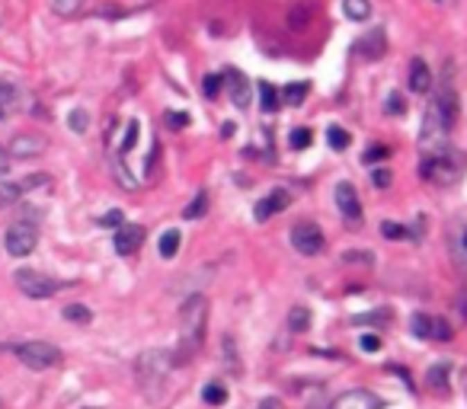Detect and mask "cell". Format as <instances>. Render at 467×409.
I'll return each instance as SVG.
<instances>
[{
    "instance_id": "cell-1",
    "label": "cell",
    "mask_w": 467,
    "mask_h": 409,
    "mask_svg": "<svg viewBox=\"0 0 467 409\" xmlns=\"http://www.w3.org/2000/svg\"><path fill=\"white\" fill-rule=\"evenodd\" d=\"M205 329H209V298L192 294L179 310V358H192L202 349Z\"/></svg>"
},
{
    "instance_id": "cell-2",
    "label": "cell",
    "mask_w": 467,
    "mask_h": 409,
    "mask_svg": "<svg viewBox=\"0 0 467 409\" xmlns=\"http://www.w3.org/2000/svg\"><path fill=\"white\" fill-rule=\"evenodd\" d=\"M419 173H423V179H429V183H435V185L458 183V176H461L458 151H445V147L429 151L423 160H419Z\"/></svg>"
},
{
    "instance_id": "cell-3",
    "label": "cell",
    "mask_w": 467,
    "mask_h": 409,
    "mask_svg": "<svg viewBox=\"0 0 467 409\" xmlns=\"http://www.w3.org/2000/svg\"><path fill=\"white\" fill-rule=\"evenodd\" d=\"M17 355L26 367H33V371H49V367L61 365V349L51 343H42V339H35V343H23L17 345Z\"/></svg>"
},
{
    "instance_id": "cell-4",
    "label": "cell",
    "mask_w": 467,
    "mask_h": 409,
    "mask_svg": "<svg viewBox=\"0 0 467 409\" xmlns=\"http://www.w3.org/2000/svg\"><path fill=\"white\" fill-rule=\"evenodd\" d=\"M13 278H17L19 291H23L26 298H35V301H45L51 294H58V288H61V282L42 275V272H35V269H19Z\"/></svg>"
},
{
    "instance_id": "cell-5",
    "label": "cell",
    "mask_w": 467,
    "mask_h": 409,
    "mask_svg": "<svg viewBox=\"0 0 467 409\" xmlns=\"http://www.w3.org/2000/svg\"><path fill=\"white\" fill-rule=\"evenodd\" d=\"M35 243H39V230H35L29 221H17V224L7 227V234H3V246H7L10 256H29L35 250Z\"/></svg>"
},
{
    "instance_id": "cell-6",
    "label": "cell",
    "mask_w": 467,
    "mask_h": 409,
    "mask_svg": "<svg viewBox=\"0 0 467 409\" xmlns=\"http://www.w3.org/2000/svg\"><path fill=\"white\" fill-rule=\"evenodd\" d=\"M51 183L49 173H33V176H23L17 183H10V179H0V208H7V205H17L26 192H33V189H42V185Z\"/></svg>"
},
{
    "instance_id": "cell-7",
    "label": "cell",
    "mask_w": 467,
    "mask_h": 409,
    "mask_svg": "<svg viewBox=\"0 0 467 409\" xmlns=\"http://www.w3.org/2000/svg\"><path fill=\"white\" fill-rule=\"evenodd\" d=\"M292 246L301 253V256H320L326 246L324 240V230L317 224H308V221H301V224L292 227Z\"/></svg>"
},
{
    "instance_id": "cell-8",
    "label": "cell",
    "mask_w": 467,
    "mask_h": 409,
    "mask_svg": "<svg viewBox=\"0 0 467 409\" xmlns=\"http://www.w3.org/2000/svg\"><path fill=\"white\" fill-rule=\"evenodd\" d=\"M409 329L419 336V339H435V343H448L451 336V326L445 323L442 317H432V313H413L409 317Z\"/></svg>"
},
{
    "instance_id": "cell-9",
    "label": "cell",
    "mask_w": 467,
    "mask_h": 409,
    "mask_svg": "<svg viewBox=\"0 0 467 409\" xmlns=\"http://www.w3.org/2000/svg\"><path fill=\"white\" fill-rule=\"evenodd\" d=\"M144 237H148V230H144L141 224H122L116 230V240H112V246H116L118 256H134V253L141 250Z\"/></svg>"
},
{
    "instance_id": "cell-10",
    "label": "cell",
    "mask_w": 467,
    "mask_h": 409,
    "mask_svg": "<svg viewBox=\"0 0 467 409\" xmlns=\"http://www.w3.org/2000/svg\"><path fill=\"white\" fill-rule=\"evenodd\" d=\"M381 406H384L381 397L371 390H346L330 403V409H381Z\"/></svg>"
},
{
    "instance_id": "cell-11",
    "label": "cell",
    "mask_w": 467,
    "mask_h": 409,
    "mask_svg": "<svg viewBox=\"0 0 467 409\" xmlns=\"http://www.w3.org/2000/svg\"><path fill=\"white\" fill-rule=\"evenodd\" d=\"M336 208H340V215L346 217V221H362V201H359V192H355V185L346 183V179H342V183L336 185Z\"/></svg>"
},
{
    "instance_id": "cell-12",
    "label": "cell",
    "mask_w": 467,
    "mask_h": 409,
    "mask_svg": "<svg viewBox=\"0 0 467 409\" xmlns=\"http://www.w3.org/2000/svg\"><path fill=\"white\" fill-rule=\"evenodd\" d=\"M45 147H49V141H45L42 134H17L13 141H10V157H19V160H29V157H39V154H45Z\"/></svg>"
},
{
    "instance_id": "cell-13",
    "label": "cell",
    "mask_w": 467,
    "mask_h": 409,
    "mask_svg": "<svg viewBox=\"0 0 467 409\" xmlns=\"http://www.w3.org/2000/svg\"><path fill=\"white\" fill-rule=\"evenodd\" d=\"M288 205H292V195H288V189H272L266 199L256 201L253 217H256V221H269V217H276L279 211H285Z\"/></svg>"
},
{
    "instance_id": "cell-14",
    "label": "cell",
    "mask_w": 467,
    "mask_h": 409,
    "mask_svg": "<svg viewBox=\"0 0 467 409\" xmlns=\"http://www.w3.org/2000/svg\"><path fill=\"white\" fill-rule=\"evenodd\" d=\"M359 51H362V58H368V61H381L387 55V33H384V26H371L368 29V35L359 42Z\"/></svg>"
},
{
    "instance_id": "cell-15",
    "label": "cell",
    "mask_w": 467,
    "mask_h": 409,
    "mask_svg": "<svg viewBox=\"0 0 467 409\" xmlns=\"http://www.w3.org/2000/svg\"><path fill=\"white\" fill-rule=\"evenodd\" d=\"M314 10H317V3H314V0H298V3H292L288 17H285L288 29H294V33H304V29L314 23Z\"/></svg>"
},
{
    "instance_id": "cell-16",
    "label": "cell",
    "mask_w": 467,
    "mask_h": 409,
    "mask_svg": "<svg viewBox=\"0 0 467 409\" xmlns=\"http://www.w3.org/2000/svg\"><path fill=\"white\" fill-rule=\"evenodd\" d=\"M409 90L413 93H429L432 90V74H429V64L423 58L409 61Z\"/></svg>"
},
{
    "instance_id": "cell-17",
    "label": "cell",
    "mask_w": 467,
    "mask_h": 409,
    "mask_svg": "<svg viewBox=\"0 0 467 409\" xmlns=\"http://www.w3.org/2000/svg\"><path fill=\"white\" fill-rule=\"evenodd\" d=\"M435 109H439V112H442V118H445V125H455V122H458V96H455V90H451V87H442V90H439V96H435Z\"/></svg>"
},
{
    "instance_id": "cell-18",
    "label": "cell",
    "mask_w": 467,
    "mask_h": 409,
    "mask_svg": "<svg viewBox=\"0 0 467 409\" xmlns=\"http://www.w3.org/2000/svg\"><path fill=\"white\" fill-rule=\"evenodd\" d=\"M231 100L237 109L250 106V80L243 74H231Z\"/></svg>"
},
{
    "instance_id": "cell-19",
    "label": "cell",
    "mask_w": 467,
    "mask_h": 409,
    "mask_svg": "<svg viewBox=\"0 0 467 409\" xmlns=\"http://www.w3.org/2000/svg\"><path fill=\"white\" fill-rule=\"evenodd\" d=\"M342 13L352 19V23H365L371 17V3L368 0H342Z\"/></svg>"
},
{
    "instance_id": "cell-20",
    "label": "cell",
    "mask_w": 467,
    "mask_h": 409,
    "mask_svg": "<svg viewBox=\"0 0 467 409\" xmlns=\"http://www.w3.org/2000/svg\"><path fill=\"white\" fill-rule=\"evenodd\" d=\"M202 400L209 403V406H224L227 403V387L221 381H209V384L202 387Z\"/></svg>"
},
{
    "instance_id": "cell-21",
    "label": "cell",
    "mask_w": 467,
    "mask_h": 409,
    "mask_svg": "<svg viewBox=\"0 0 467 409\" xmlns=\"http://www.w3.org/2000/svg\"><path fill=\"white\" fill-rule=\"evenodd\" d=\"M288 329H292V333H308L310 329V310L301 307V304L288 310Z\"/></svg>"
},
{
    "instance_id": "cell-22",
    "label": "cell",
    "mask_w": 467,
    "mask_h": 409,
    "mask_svg": "<svg viewBox=\"0 0 467 409\" xmlns=\"http://www.w3.org/2000/svg\"><path fill=\"white\" fill-rule=\"evenodd\" d=\"M84 7H87V0H51V10H55L58 17H64V19L84 13Z\"/></svg>"
},
{
    "instance_id": "cell-23",
    "label": "cell",
    "mask_w": 467,
    "mask_h": 409,
    "mask_svg": "<svg viewBox=\"0 0 467 409\" xmlns=\"http://www.w3.org/2000/svg\"><path fill=\"white\" fill-rule=\"evenodd\" d=\"M259 109L263 112H276L279 109V90L272 84H266V80L259 84Z\"/></svg>"
},
{
    "instance_id": "cell-24",
    "label": "cell",
    "mask_w": 467,
    "mask_h": 409,
    "mask_svg": "<svg viewBox=\"0 0 467 409\" xmlns=\"http://www.w3.org/2000/svg\"><path fill=\"white\" fill-rule=\"evenodd\" d=\"M157 250H160V256H164V259H173V256H176V250H179V230H176V227L164 230Z\"/></svg>"
},
{
    "instance_id": "cell-25",
    "label": "cell",
    "mask_w": 467,
    "mask_h": 409,
    "mask_svg": "<svg viewBox=\"0 0 467 409\" xmlns=\"http://www.w3.org/2000/svg\"><path fill=\"white\" fill-rule=\"evenodd\" d=\"M205 211H209V192H199L183 208V217H186V221H195V217H205Z\"/></svg>"
},
{
    "instance_id": "cell-26",
    "label": "cell",
    "mask_w": 467,
    "mask_h": 409,
    "mask_svg": "<svg viewBox=\"0 0 467 409\" xmlns=\"http://www.w3.org/2000/svg\"><path fill=\"white\" fill-rule=\"evenodd\" d=\"M308 93H310V84H288L285 87V102L288 106H304V100H308Z\"/></svg>"
},
{
    "instance_id": "cell-27",
    "label": "cell",
    "mask_w": 467,
    "mask_h": 409,
    "mask_svg": "<svg viewBox=\"0 0 467 409\" xmlns=\"http://www.w3.org/2000/svg\"><path fill=\"white\" fill-rule=\"evenodd\" d=\"M429 384H432V390H448V365H432L429 367V377H425Z\"/></svg>"
},
{
    "instance_id": "cell-28",
    "label": "cell",
    "mask_w": 467,
    "mask_h": 409,
    "mask_svg": "<svg viewBox=\"0 0 467 409\" xmlns=\"http://www.w3.org/2000/svg\"><path fill=\"white\" fill-rule=\"evenodd\" d=\"M349 131H342L340 125H330L326 128V144H330V147H333V151H346V147H349Z\"/></svg>"
},
{
    "instance_id": "cell-29",
    "label": "cell",
    "mask_w": 467,
    "mask_h": 409,
    "mask_svg": "<svg viewBox=\"0 0 467 409\" xmlns=\"http://www.w3.org/2000/svg\"><path fill=\"white\" fill-rule=\"evenodd\" d=\"M64 320H71V323H90L93 313H90V307H84V304H67Z\"/></svg>"
},
{
    "instance_id": "cell-30",
    "label": "cell",
    "mask_w": 467,
    "mask_h": 409,
    "mask_svg": "<svg viewBox=\"0 0 467 409\" xmlns=\"http://www.w3.org/2000/svg\"><path fill=\"white\" fill-rule=\"evenodd\" d=\"M381 237L384 240H407L409 230L403 224H394V221H384L381 224Z\"/></svg>"
},
{
    "instance_id": "cell-31",
    "label": "cell",
    "mask_w": 467,
    "mask_h": 409,
    "mask_svg": "<svg viewBox=\"0 0 467 409\" xmlns=\"http://www.w3.org/2000/svg\"><path fill=\"white\" fill-rule=\"evenodd\" d=\"M221 84H224V77L221 74H209L202 80V93H205V100H215L218 93H221Z\"/></svg>"
},
{
    "instance_id": "cell-32",
    "label": "cell",
    "mask_w": 467,
    "mask_h": 409,
    "mask_svg": "<svg viewBox=\"0 0 467 409\" xmlns=\"http://www.w3.org/2000/svg\"><path fill=\"white\" fill-rule=\"evenodd\" d=\"M67 125H71V131L84 134V131H87V125H90V116H87L84 109H74V112L67 116Z\"/></svg>"
},
{
    "instance_id": "cell-33",
    "label": "cell",
    "mask_w": 467,
    "mask_h": 409,
    "mask_svg": "<svg viewBox=\"0 0 467 409\" xmlns=\"http://www.w3.org/2000/svg\"><path fill=\"white\" fill-rule=\"evenodd\" d=\"M288 144H292L294 151H304L310 144V128H292V134H288Z\"/></svg>"
},
{
    "instance_id": "cell-34",
    "label": "cell",
    "mask_w": 467,
    "mask_h": 409,
    "mask_svg": "<svg viewBox=\"0 0 467 409\" xmlns=\"http://www.w3.org/2000/svg\"><path fill=\"white\" fill-rule=\"evenodd\" d=\"M19 102V90L13 84H0V106H17Z\"/></svg>"
},
{
    "instance_id": "cell-35",
    "label": "cell",
    "mask_w": 467,
    "mask_h": 409,
    "mask_svg": "<svg viewBox=\"0 0 467 409\" xmlns=\"http://www.w3.org/2000/svg\"><path fill=\"white\" fill-rule=\"evenodd\" d=\"M387 157H391V147H387V144H375V147L365 151V163H378V160H387Z\"/></svg>"
},
{
    "instance_id": "cell-36",
    "label": "cell",
    "mask_w": 467,
    "mask_h": 409,
    "mask_svg": "<svg viewBox=\"0 0 467 409\" xmlns=\"http://www.w3.org/2000/svg\"><path fill=\"white\" fill-rule=\"evenodd\" d=\"M384 112H387V116H403V112H407L400 93H391V96H387V106H384Z\"/></svg>"
},
{
    "instance_id": "cell-37",
    "label": "cell",
    "mask_w": 467,
    "mask_h": 409,
    "mask_svg": "<svg viewBox=\"0 0 467 409\" xmlns=\"http://www.w3.org/2000/svg\"><path fill=\"white\" fill-rule=\"evenodd\" d=\"M164 122H167L173 131H179V128L189 125V116H186V112H164Z\"/></svg>"
},
{
    "instance_id": "cell-38",
    "label": "cell",
    "mask_w": 467,
    "mask_h": 409,
    "mask_svg": "<svg viewBox=\"0 0 467 409\" xmlns=\"http://www.w3.org/2000/svg\"><path fill=\"white\" fill-rule=\"evenodd\" d=\"M122 221H125V215H122V211H118V208L106 211V215L100 217V224H103V227H116V230H118V227H122Z\"/></svg>"
},
{
    "instance_id": "cell-39",
    "label": "cell",
    "mask_w": 467,
    "mask_h": 409,
    "mask_svg": "<svg viewBox=\"0 0 467 409\" xmlns=\"http://www.w3.org/2000/svg\"><path fill=\"white\" fill-rule=\"evenodd\" d=\"M138 131H141V125L138 122H128V131H125V141H122V154L132 151L134 141H138Z\"/></svg>"
},
{
    "instance_id": "cell-40",
    "label": "cell",
    "mask_w": 467,
    "mask_h": 409,
    "mask_svg": "<svg viewBox=\"0 0 467 409\" xmlns=\"http://www.w3.org/2000/svg\"><path fill=\"white\" fill-rule=\"evenodd\" d=\"M346 262H362V266H371L375 262V253H362V250H352V253H346Z\"/></svg>"
},
{
    "instance_id": "cell-41",
    "label": "cell",
    "mask_w": 467,
    "mask_h": 409,
    "mask_svg": "<svg viewBox=\"0 0 467 409\" xmlns=\"http://www.w3.org/2000/svg\"><path fill=\"white\" fill-rule=\"evenodd\" d=\"M355 323H387V310H378V313H362V317H355Z\"/></svg>"
},
{
    "instance_id": "cell-42",
    "label": "cell",
    "mask_w": 467,
    "mask_h": 409,
    "mask_svg": "<svg viewBox=\"0 0 467 409\" xmlns=\"http://www.w3.org/2000/svg\"><path fill=\"white\" fill-rule=\"evenodd\" d=\"M371 183H375L378 189H387V185H391V173H387V170H375V173H371Z\"/></svg>"
},
{
    "instance_id": "cell-43",
    "label": "cell",
    "mask_w": 467,
    "mask_h": 409,
    "mask_svg": "<svg viewBox=\"0 0 467 409\" xmlns=\"http://www.w3.org/2000/svg\"><path fill=\"white\" fill-rule=\"evenodd\" d=\"M224 352H227V367H231V371H240V367H237V361H234V339L231 336H224Z\"/></svg>"
},
{
    "instance_id": "cell-44",
    "label": "cell",
    "mask_w": 467,
    "mask_h": 409,
    "mask_svg": "<svg viewBox=\"0 0 467 409\" xmlns=\"http://www.w3.org/2000/svg\"><path fill=\"white\" fill-rule=\"evenodd\" d=\"M359 345H362L365 352H378V349H381V339H378V336H362Z\"/></svg>"
},
{
    "instance_id": "cell-45",
    "label": "cell",
    "mask_w": 467,
    "mask_h": 409,
    "mask_svg": "<svg viewBox=\"0 0 467 409\" xmlns=\"http://www.w3.org/2000/svg\"><path fill=\"white\" fill-rule=\"evenodd\" d=\"M259 409H285V406H282V400H279V397H266V400L259 403Z\"/></svg>"
},
{
    "instance_id": "cell-46",
    "label": "cell",
    "mask_w": 467,
    "mask_h": 409,
    "mask_svg": "<svg viewBox=\"0 0 467 409\" xmlns=\"http://www.w3.org/2000/svg\"><path fill=\"white\" fill-rule=\"evenodd\" d=\"M7 170H10V154L0 147V176H7Z\"/></svg>"
},
{
    "instance_id": "cell-47",
    "label": "cell",
    "mask_w": 467,
    "mask_h": 409,
    "mask_svg": "<svg viewBox=\"0 0 467 409\" xmlns=\"http://www.w3.org/2000/svg\"><path fill=\"white\" fill-rule=\"evenodd\" d=\"M304 409H330V406H326L324 400H310V403H308V406H304Z\"/></svg>"
},
{
    "instance_id": "cell-48",
    "label": "cell",
    "mask_w": 467,
    "mask_h": 409,
    "mask_svg": "<svg viewBox=\"0 0 467 409\" xmlns=\"http://www.w3.org/2000/svg\"><path fill=\"white\" fill-rule=\"evenodd\" d=\"M458 304H461V313L467 317V294H461V298H458Z\"/></svg>"
},
{
    "instance_id": "cell-49",
    "label": "cell",
    "mask_w": 467,
    "mask_h": 409,
    "mask_svg": "<svg viewBox=\"0 0 467 409\" xmlns=\"http://www.w3.org/2000/svg\"><path fill=\"white\" fill-rule=\"evenodd\" d=\"M461 243H464V250H467V227H464V237H461Z\"/></svg>"
},
{
    "instance_id": "cell-50",
    "label": "cell",
    "mask_w": 467,
    "mask_h": 409,
    "mask_svg": "<svg viewBox=\"0 0 467 409\" xmlns=\"http://www.w3.org/2000/svg\"><path fill=\"white\" fill-rule=\"evenodd\" d=\"M3 116H7V109H3V106H0V118H3Z\"/></svg>"
},
{
    "instance_id": "cell-51",
    "label": "cell",
    "mask_w": 467,
    "mask_h": 409,
    "mask_svg": "<svg viewBox=\"0 0 467 409\" xmlns=\"http://www.w3.org/2000/svg\"><path fill=\"white\" fill-rule=\"evenodd\" d=\"M435 3H455V0H435Z\"/></svg>"
}]
</instances>
